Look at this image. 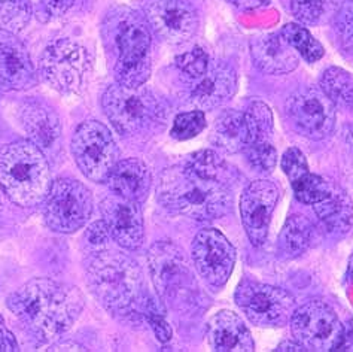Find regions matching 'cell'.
Here are the masks:
<instances>
[{"label":"cell","instance_id":"6da1fadb","mask_svg":"<svg viewBox=\"0 0 353 352\" xmlns=\"http://www.w3.org/2000/svg\"><path fill=\"white\" fill-rule=\"evenodd\" d=\"M231 176L219 154L201 150L161 173L157 196L174 214L199 221L222 218L233 209Z\"/></svg>","mask_w":353,"mask_h":352},{"label":"cell","instance_id":"7a4b0ae2","mask_svg":"<svg viewBox=\"0 0 353 352\" xmlns=\"http://www.w3.org/2000/svg\"><path fill=\"white\" fill-rule=\"evenodd\" d=\"M78 286L34 277L6 299V306L36 340L51 342L64 335L83 309Z\"/></svg>","mask_w":353,"mask_h":352},{"label":"cell","instance_id":"3957f363","mask_svg":"<svg viewBox=\"0 0 353 352\" xmlns=\"http://www.w3.org/2000/svg\"><path fill=\"white\" fill-rule=\"evenodd\" d=\"M92 295L109 313L124 320L145 318L155 300L146 293L141 267L123 253L100 251L87 263Z\"/></svg>","mask_w":353,"mask_h":352},{"label":"cell","instance_id":"277c9868","mask_svg":"<svg viewBox=\"0 0 353 352\" xmlns=\"http://www.w3.org/2000/svg\"><path fill=\"white\" fill-rule=\"evenodd\" d=\"M101 42L117 84L141 87L150 79L152 36L145 17L127 6H115L101 23Z\"/></svg>","mask_w":353,"mask_h":352},{"label":"cell","instance_id":"5b68a950","mask_svg":"<svg viewBox=\"0 0 353 352\" xmlns=\"http://www.w3.org/2000/svg\"><path fill=\"white\" fill-rule=\"evenodd\" d=\"M51 185L46 155L30 141L0 146V188L12 203L30 208L43 202Z\"/></svg>","mask_w":353,"mask_h":352},{"label":"cell","instance_id":"8992f818","mask_svg":"<svg viewBox=\"0 0 353 352\" xmlns=\"http://www.w3.org/2000/svg\"><path fill=\"white\" fill-rule=\"evenodd\" d=\"M101 106L115 130L124 137L154 133L164 126L169 114L164 101L143 86H110L101 97Z\"/></svg>","mask_w":353,"mask_h":352},{"label":"cell","instance_id":"52a82bcc","mask_svg":"<svg viewBox=\"0 0 353 352\" xmlns=\"http://www.w3.org/2000/svg\"><path fill=\"white\" fill-rule=\"evenodd\" d=\"M148 266L160 299L173 308L191 302L197 285L182 249L169 240L154 244L148 251Z\"/></svg>","mask_w":353,"mask_h":352},{"label":"cell","instance_id":"ba28073f","mask_svg":"<svg viewBox=\"0 0 353 352\" xmlns=\"http://www.w3.org/2000/svg\"><path fill=\"white\" fill-rule=\"evenodd\" d=\"M92 59L85 46L69 38L46 46L39 70L43 81L63 95H78L87 86Z\"/></svg>","mask_w":353,"mask_h":352},{"label":"cell","instance_id":"9c48e42d","mask_svg":"<svg viewBox=\"0 0 353 352\" xmlns=\"http://www.w3.org/2000/svg\"><path fill=\"white\" fill-rule=\"evenodd\" d=\"M92 214V194L82 182L60 178L51 182L43 199L45 224L55 233H75Z\"/></svg>","mask_w":353,"mask_h":352},{"label":"cell","instance_id":"30bf717a","mask_svg":"<svg viewBox=\"0 0 353 352\" xmlns=\"http://www.w3.org/2000/svg\"><path fill=\"white\" fill-rule=\"evenodd\" d=\"M72 154L79 170L92 182H106L119 151L109 128L96 119L83 121L72 137Z\"/></svg>","mask_w":353,"mask_h":352},{"label":"cell","instance_id":"8fae6325","mask_svg":"<svg viewBox=\"0 0 353 352\" xmlns=\"http://www.w3.org/2000/svg\"><path fill=\"white\" fill-rule=\"evenodd\" d=\"M290 321L292 338L304 351H340L345 330L328 303L310 300L295 309Z\"/></svg>","mask_w":353,"mask_h":352},{"label":"cell","instance_id":"7c38bea8","mask_svg":"<svg viewBox=\"0 0 353 352\" xmlns=\"http://www.w3.org/2000/svg\"><path fill=\"white\" fill-rule=\"evenodd\" d=\"M234 300L248 320L258 327H283L295 311V299L290 293L249 280L240 282Z\"/></svg>","mask_w":353,"mask_h":352},{"label":"cell","instance_id":"4fadbf2b","mask_svg":"<svg viewBox=\"0 0 353 352\" xmlns=\"http://www.w3.org/2000/svg\"><path fill=\"white\" fill-rule=\"evenodd\" d=\"M334 106L321 88H303L288 97L285 114L296 133L312 141H322L336 126Z\"/></svg>","mask_w":353,"mask_h":352},{"label":"cell","instance_id":"5bb4252c","mask_svg":"<svg viewBox=\"0 0 353 352\" xmlns=\"http://www.w3.org/2000/svg\"><path fill=\"white\" fill-rule=\"evenodd\" d=\"M150 29L170 45L187 43L197 32L199 15L188 0H142Z\"/></svg>","mask_w":353,"mask_h":352},{"label":"cell","instance_id":"9a60e30c","mask_svg":"<svg viewBox=\"0 0 353 352\" xmlns=\"http://www.w3.org/2000/svg\"><path fill=\"white\" fill-rule=\"evenodd\" d=\"M191 257L203 280L219 289L233 273L236 249L219 230L203 228L192 240Z\"/></svg>","mask_w":353,"mask_h":352},{"label":"cell","instance_id":"2e32d148","mask_svg":"<svg viewBox=\"0 0 353 352\" xmlns=\"http://www.w3.org/2000/svg\"><path fill=\"white\" fill-rule=\"evenodd\" d=\"M279 200V188L272 181L250 182L240 197L241 224L254 246H261L268 235L270 221Z\"/></svg>","mask_w":353,"mask_h":352},{"label":"cell","instance_id":"e0dca14e","mask_svg":"<svg viewBox=\"0 0 353 352\" xmlns=\"http://www.w3.org/2000/svg\"><path fill=\"white\" fill-rule=\"evenodd\" d=\"M100 212L115 242L130 251L141 248L145 239L143 215L139 203L119 197L108 196L100 203Z\"/></svg>","mask_w":353,"mask_h":352},{"label":"cell","instance_id":"ac0fdd59","mask_svg":"<svg viewBox=\"0 0 353 352\" xmlns=\"http://www.w3.org/2000/svg\"><path fill=\"white\" fill-rule=\"evenodd\" d=\"M38 84V73L26 45L14 32L0 29V90L23 91Z\"/></svg>","mask_w":353,"mask_h":352},{"label":"cell","instance_id":"d6986e66","mask_svg":"<svg viewBox=\"0 0 353 352\" xmlns=\"http://www.w3.org/2000/svg\"><path fill=\"white\" fill-rule=\"evenodd\" d=\"M190 100L200 110L215 109L236 95L237 75L227 63L210 64L196 79H187Z\"/></svg>","mask_w":353,"mask_h":352},{"label":"cell","instance_id":"ffe728a7","mask_svg":"<svg viewBox=\"0 0 353 352\" xmlns=\"http://www.w3.org/2000/svg\"><path fill=\"white\" fill-rule=\"evenodd\" d=\"M20 123L29 141L46 154H55L61 141V123L55 110L42 100H27L20 108Z\"/></svg>","mask_w":353,"mask_h":352},{"label":"cell","instance_id":"44dd1931","mask_svg":"<svg viewBox=\"0 0 353 352\" xmlns=\"http://www.w3.org/2000/svg\"><path fill=\"white\" fill-rule=\"evenodd\" d=\"M255 66L268 75H285L299 68L300 57L282 33H267L250 41Z\"/></svg>","mask_w":353,"mask_h":352},{"label":"cell","instance_id":"7402d4cb","mask_svg":"<svg viewBox=\"0 0 353 352\" xmlns=\"http://www.w3.org/2000/svg\"><path fill=\"white\" fill-rule=\"evenodd\" d=\"M208 345L218 352H250L255 349L252 335L239 315L221 311L208 324Z\"/></svg>","mask_w":353,"mask_h":352},{"label":"cell","instance_id":"603a6c76","mask_svg":"<svg viewBox=\"0 0 353 352\" xmlns=\"http://www.w3.org/2000/svg\"><path fill=\"white\" fill-rule=\"evenodd\" d=\"M114 194L141 205L148 199L152 176L148 166L139 159L118 160L106 179Z\"/></svg>","mask_w":353,"mask_h":352},{"label":"cell","instance_id":"cb8c5ba5","mask_svg":"<svg viewBox=\"0 0 353 352\" xmlns=\"http://www.w3.org/2000/svg\"><path fill=\"white\" fill-rule=\"evenodd\" d=\"M213 145L228 154L245 151L250 142L249 128L245 113L239 110H224L215 121L210 136Z\"/></svg>","mask_w":353,"mask_h":352},{"label":"cell","instance_id":"d4e9b609","mask_svg":"<svg viewBox=\"0 0 353 352\" xmlns=\"http://www.w3.org/2000/svg\"><path fill=\"white\" fill-rule=\"evenodd\" d=\"M314 212L328 231L345 233L353 224V205L347 194L332 185L323 200L314 203Z\"/></svg>","mask_w":353,"mask_h":352},{"label":"cell","instance_id":"484cf974","mask_svg":"<svg viewBox=\"0 0 353 352\" xmlns=\"http://www.w3.org/2000/svg\"><path fill=\"white\" fill-rule=\"evenodd\" d=\"M314 235V228L310 219L304 215L295 214L286 219L285 226L279 235V246L290 257H299L307 251Z\"/></svg>","mask_w":353,"mask_h":352},{"label":"cell","instance_id":"4316f807","mask_svg":"<svg viewBox=\"0 0 353 352\" xmlns=\"http://www.w3.org/2000/svg\"><path fill=\"white\" fill-rule=\"evenodd\" d=\"M321 90L334 105L349 106L353 81L346 70L340 68H328L322 73Z\"/></svg>","mask_w":353,"mask_h":352},{"label":"cell","instance_id":"83f0119b","mask_svg":"<svg viewBox=\"0 0 353 352\" xmlns=\"http://www.w3.org/2000/svg\"><path fill=\"white\" fill-rule=\"evenodd\" d=\"M281 33L285 41L290 43L305 61L314 63L323 57V46L316 41L310 35V32L305 30L304 27L291 23L286 24L281 30Z\"/></svg>","mask_w":353,"mask_h":352},{"label":"cell","instance_id":"f1b7e54d","mask_svg":"<svg viewBox=\"0 0 353 352\" xmlns=\"http://www.w3.org/2000/svg\"><path fill=\"white\" fill-rule=\"evenodd\" d=\"M32 18L30 0H0V29L18 33Z\"/></svg>","mask_w":353,"mask_h":352},{"label":"cell","instance_id":"f546056e","mask_svg":"<svg viewBox=\"0 0 353 352\" xmlns=\"http://www.w3.org/2000/svg\"><path fill=\"white\" fill-rule=\"evenodd\" d=\"M250 142L270 141L273 136V114L264 101H254L245 113ZM249 142V144H250Z\"/></svg>","mask_w":353,"mask_h":352},{"label":"cell","instance_id":"4dcf8cb0","mask_svg":"<svg viewBox=\"0 0 353 352\" xmlns=\"http://www.w3.org/2000/svg\"><path fill=\"white\" fill-rule=\"evenodd\" d=\"M296 200L304 205H314L328 196L332 188V184L313 173H305L301 178L291 182Z\"/></svg>","mask_w":353,"mask_h":352},{"label":"cell","instance_id":"1f68e13d","mask_svg":"<svg viewBox=\"0 0 353 352\" xmlns=\"http://www.w3.org/2000/svg\"><path fill=\"white\" fill-rule=\"evenodd\" d=\"M245 153L250 166L258 172L272 173L277 163V153L270 141H254L250 142Z\"/></svg>","mask_w":353,"mask_h":352},{"label":"cell","instance_id":"d6a6232c","mask_svg":"<svg viewBox=\"0 0 353 352\" xmlns=\"http://www.w3.org/2000/svg\"><path fill=\"white\" fill-rule=\"evenodd\" d=\"M176 66L185 79H196L209 69L210 57L200 46H194L191 51L176 57Z\"/></svg>","mask_w":353,"mask_h":352},{"label":"cell","instance_id":"836d02e7","mask_svg":"<svg viewBox=\"0 0 353 352\" xmlns=\"http://www.w3.org/2000/svg\"><path fill=\"white\" fill-rule=\"evenodd\" d=\"M334 30L341 48L353 55V0H346L339 8L334 17Z\"/></svg>","mask_w":353,"mask_h":352},{"label":"cell","instance_id":"e575fe53","mask_svg":"<svg viewBox=\"0 0 353 352\" xmlns=\"http://www.w3.org/2000/svg\"><path fill=\"white\" fill-rule=\"evenodd\" d=\"M206 127V118H204L203 110H191V113L179 114L174 118L172 136L178 141H187L194 136L201 133Z\"/></svg>","mask_w":353,"mask_h":352},{"label":"cell","instance_id":"d590c367","mask_svg":"<svg viewBox=\"0 0 353 352\" xmlns=\"http://www.w3.org/2000/svg\"><path fill=\"white\" fill-rule=\"evenodd\" d=\"M330 0H292V12L304 24H318L327 14Z\"/></svg>","mask_w":353,"mask_h":352},{"label":"cell","instance_id":"8d00e7d4","mask_svg":"<svg viewBox=\"0 0 353 352\" xmlns=\"http://www.w3.org/2000/svg\"><path fill=\"white\" fill-rule=\"evenodd\" d=\"M281 164H282V170L285 172L288 178H290L291 182L301 178L303 175L309 173V164H307V160H305V155L295 146L285 151V154L282 155Z\"/></svg>","mask_w":353,"mask_h":352},{"label":"cell","instance_id":"74e56055","mask_svg":"<svg viewBox=\"0 0 353 352\" xmlns=\"http://www.w3.org/2000/svg\"><path fill=\"white\" fill-rule=\"evenodd\" d=\"M145 320L151 324V327L155 333L157 339L165 344V342H169L172 338V329L169 324L165 322V320L163 318V313L158 308V304H154L152 308H150L145 313Z\"/></svg>","mask_w":353,"mask_h":352},{"label":"cell","instance_id":"f35d334b","mask_svg":"<svg viewBox=\"0 0 353 352\" xmlns=\"http://www.w3.org/2000/svg\"><path fill=\"white\" fill-rule=\"evenodd\" d=\"M85 237L91 245H105L110 237L105 221H97L94 224H91L87 230Z\"/></svg>","mask_w":353,"mask_h":352},{"label":"cell","instance_id":"ab89813d","mask_svg":"<svg viewBox=\"0 0 353 352\" xmlns=\"http://www.w3.org/2000/svg\"><path fill=\"white\" fill-rule=\"evenodd\" d=\"M46 12L52 17H60L66 14L75 0H41Z\"/></svg>","mask_w":353,"mask_h":352},{"label":"cell","instance_id":"60d3db41","mask_svg":"<svg viewBox=\"0 0 353 352\" xmlns=\"http://www.w3.org/2000/svg\"><path fill=\"white\" fill-rule=\"evenodd\" d=\"M0 351H18L15 339L11 333L5 329L3 318L0 317Z\"/></svg>","mask_w":353,"mask_h":352},{"label":"cell","instance_id":"b9f144b4","mask_svg":"<svg viewBox=\"0 0 353 352\" xmlns=\"http://www.w3.org/2000/svg\"><path fill=\"white\" fill-rule=\"evenodd\" d=\"M225 2L236 6L237 9H241V11H250V9L267 6L270 3V0H225Z\"/></svg>","mask_w":353,"mask_h":352},{"label":"cell","instance_id":"7bdbcfd3","mask_svg":"<svg viewBox=\"0 0 353 352\" xmlns=\"http://www.w3.org/2000/svg\"><path fill=\"white\" fill-rule=\"evenodd\" d=\"M276 351H304V348L299 344V342H295V340L292 339V340L283 342V344H281V345L277 346Z\"/></svg>","mask_w":353,"mask_h":352},{"label":"cell","instance_id":"ee69618b","mask_svg":"<svg viewBox=\"0 0 353 352\" xmlns=\"http://www.w3.org/2000/svg\"><path fill=\"white\" fill-rule=\"evenodd\" d=\"M2 231H3V209H2V205H0V236H2Z\"/></svg>","mask_w":353,"mask_h":352},{"label":"cell","instance_id":"f6af8a7d","mask_svg":"<svg viewBox=\"0 0 353 352\" xmlns=\"http://www.w3.org/2000/svg\"><path fill=\"white\" fill-rule=\"evenodd\" d=\"M349 275H353V254H352L350 262H349Z\"/></svg>","mask_w":353,"mask_h":352},{"label":"cell","instance_id":"bcb514c9","mask_svg":"<svg viewBox=\"0 0 353 352\" xmlns=\"http://www.w3.org/2000/svg\"><path fill=\"white\" fill-rule=\"evenodd\" d=\"M350 108H353V91H352V96H350V104H349Z\"/></svg>","mask_w":353,"mask_h":352}]
</instances>
